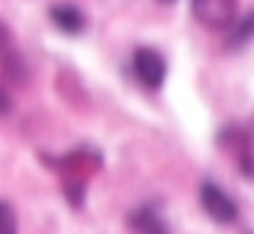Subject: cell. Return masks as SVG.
<instances>
[{
    "instance_id": "1",
    "label": "cell",
    "mask_w": 254,
    "mask_h": 234,
    "mask_svg": "<svg viewBox=\"0 0 254 234\" xmlns=\"http://www.w3.org/2000/svg\"><path fill=\"white\" fill-rule=\"evenodd\" d=\"M199 25L210 31H229L238 19V0H190Z\"/></svg>"
},
{
    "instance_id": "2",
    "label": "cell",
    "mask_w": 254,
    "mask_h": 234,
    "mask_svg": "<svg viewBox=\"0 0 254 234\" xmlns=\"http://www.w3.org/2000/svg\"><path fill=\"white\" fill-rule=\"evenodd\" d=\"M166 58L155 47H135L133 52V75L146 91H160L166 83Z\"/></svg>"
},
{
    "instance_id": "3",
    "label": "cell",
    "mask_w": 254,
    "mask_h": 234,
    "mask_svg": "<svg viewBox=\"0 0 254 234\" xmlns=\"http://www.w3.org/2000/svg\"><path fill=\"white\" fill-rule=\"evenodd\" d=\"M199 198H202V207L216 223H232L238 218V204L232 201L227 190L216 182H204L199 190Z\"/></svg>"
},
{
    "instance_id": "4",
    "label": "cell",
    "mask_w": 254,
    "mask_h": 234,
    "mask_svg": "<svg viewBox=\"0 0 254 234\" xmlns=\"http://www.w3.org/2000/svg\"><path fill=\"white\" fill-rule=\"evenodd\" d=\"M218 143L232 154L235 165L246 174V177H254V149H252V140H249V135L243 133V130L227 127L221 133V138H218Z\"/></svg>"
},
{
    "instance_id": "5",
    "label": "cell",
    "mask_w": 254,
    "mask_h": 234,
    "mask_svg": "<svg viewBox=\"0 0 254 234\" xmlns=\"http://www.w3.org/2000/svg\"><path fill=\"white\" fill-rule=\"evenodd\" d=\"M50 22L66 36H77L86 31V14L72 3H56L50 6Z\"/></svg>"
},
{
    "instance_id": "6",
    "label": "cell",
    "mask_w": 254,
    "mask_h": 234,
    "mask_svg": "<svg viewBox=\"0 0 254 234\" xmlns=\"http://www.w3.org/2000/svg\"><path fill=\"white\" fill-rule=\"evenodd\" d=\"M130 232L133 234H169L163 218L152 209H138L130 215Z\"/></svg>"
},
{
    "instance_id": "7",
    "label": "cell",
    "mask_w": 254,
    "mask_h": 234,
    "mask_svg": "<svg viewBox=\"0 0 254 234\" xmlns=\"http://www.w3.org/2000/svg\"><path fill=\"white\" fill-rule=\"evenodd\" d=\"M252 39H254V8L249 14H243L241 19H235V25L229 28L227 50H243Z\"/></svg>"
},
{
    "instance_id": "8",
    "label": "cell",
    "mask_w": 254,
    "mask_h": 234,
    "mask_svg": "<svg viewBox=\"0 0 254 234\" xmlns=\"http://www.w3.org/2000/svg\"><path fill=\"white\" fill-rule=\"evenodd\" d=\"M0 234H17V215L6 201H0Z\"/></svg>"
},
{
    "instance_id": "9",
    "label": "cell",
    "mask_w": 254,
    "mask_h": 234,
    "mask_svg": "<svg viewBox=\"0 0 254 234\" xmlns=\"http://www.w3.org/2000/svg\"><path fill=\"white\" fill-rule=\"evenodd\" d=\"M6 113H11V96L0 89V116H6Z\"/></svg>"
},
{
    "instance_id": "10",
    "label": "cell",
    "mask_w": 254,
    "mask_h": 234,
    "mask_svg": "<svg viewBox=\"0 0 254 234\" xmlns=\"http://www.w3.org/2000/svg\"><path fill=\"white\" fill-rule=\"evenodd\" d=\"M3 39H6V28L0 25V42H3Z\"/></svg>"
},
{
    "instance_id": "11",
    "label": "cell",
    "mask_w": 254,
    "mask_h": 234,
    "mask_svg": "<svg viewBox=\"0 0 254 234\" xmlns=\"http://www.w3.org/2000/svg\"><path fill=\"white\" fill-rule=\"evenodd\" d=\"M160 3H174V0H160Z\"/></svg>"
}]
</instances>
